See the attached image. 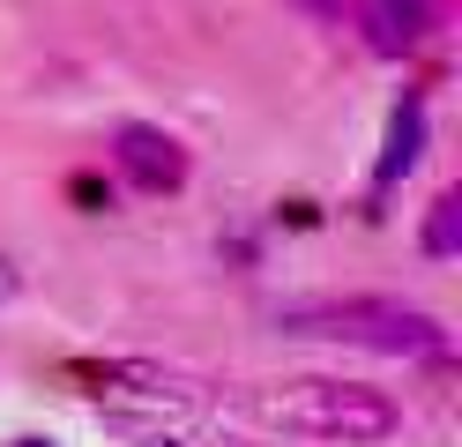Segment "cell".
I'll list each match as a JSON object with an SVG mask.
<instances>
[{
    "label": "cell",
    "instance_id": "obj_1",
    "mask_svg": "<svg viewBox=\"0 0 462 447\" xmlns=\"http://www.w3.org/2000/svg\"><path fill=\"white\" fill-rule=\"evenodd\" d=\"M276 328L306 343H351L373 358H448L455 350L440 313L411 306V298H306V306H283Z\"/></svg>",
    "mask_w": 462,
    "mask_h": 447
},
{
    "label": "cell",
    "instance_id": "obj_2",
    "mask_svg": "<svg viewBox=\"0 0 462 447\" xmlns=\"http://www.w3.org/2000/svg\"><path fill=\"white\" fill-rule=\"evenodd\" d=\"M262 417L299 440H328V447H381L402 433V410L365 380H328V373H299V380H276L262 387Z\"/></svg>",
    "mask_w": 462,
    "mask_h": 447
},
{
    "label": "cell",
    "instance_id": "obj_3",
    "mask_svg": "<svg viewBox=\"0 0 462 447\" xmlns=\"http://www.w3.org/2000/svg\"><path fill=\"white\" fill-rule=\"evenodd\" d=\"M112 172L134 194H180L187 187V149H180V135L150 127V119H127V127H112Z\"/></svg>",
    "mask_w": 462,
    "mask_h": 447
},
{
    "label": "cell",
    "instance_id": "obj_4",
    "mask_svg": "<svg viewBox=\"0 0 462 447\" xmlns=\"http://www.w3.org/2000/svg\"><path fill=\"white\" fill-rule=\"evenodd\" d=\"M358 23H365V45L402 60L425 38V0H358Z\"/></svg>",
    "mask_w": 462,
    "mask_h": 447
},
{
    "label": "cell",
    "instance_id": "obj_5",
    "mask_svg": "<svg viewBox=\"0 0 462 447\" xmlns=\"http://www.w3.org/2000/svg\"><path fill=\"white\" fill-rule=\"evenodd\" d=\"M418 157H425V105L402 98V105L388 112V149H381V164H373V187H395Z\"/></svg>",
    "mask_w": 462,
    "mask_h": 447
},
{
    "label": "cell",
    "instance_id": "obj_6",
    "mask_svg": "<svg viewBox=\"0 0 462 447\" xmlns=\"http://www.w3.org/2000/svg\"><path fill=\"white\" fill-rule=\"evenodd\" d=\"M425 254H432V261L462 254V194H455V187L432 194V209H425Z\"/></svg>",
    "mask_w": 462,
    "mask_h": 447
},
{
    "label": "cell",
    "instance_id": "obj_7",
    "mask_svg": "<svg viewBox=\"0 0 462 447\" xmlns=\"http://www.w3.org/2000/svg\"><path fill=\"white\" fill-rule=\"evenodd\" d=\"M299 8H306V15H321V23H336V15H343V0H299Z\"/></svg>",
    "mask_w": 462,
    "mask_h": 447
},
{
    "label": "cell",
    "instance_id": "obj_8",
    "mask_svg": "<svg viewBox=\"0 0 462 447\" xmlns=\"http://www.w3.org/2000/svg\"><path fill=\"white\" fill-rule=\"evenodd\" d=\"M15 447H52V440H15Z\"/></svg>",
    "mask_w": 462,
    "mask_h": 447
}]
</instances>
